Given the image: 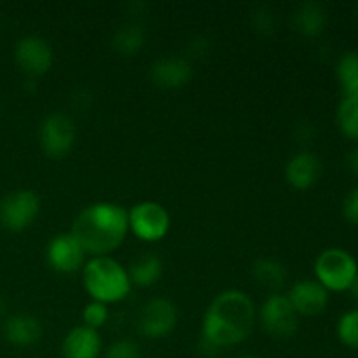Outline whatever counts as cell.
Wrapping results in <instances>:
<instances>
[{"label": "cell", "mask_w": 358, "mask_h": 358, "mask_svg": "<svg viewBox=\"0 0 358 358\" xmlns=\"http://www.w3.org/2000/svg\"><path fill=\"white\" fill-rule=\"evenodd\" d=\"M257 310L243 290L229 289L220 292L205 311L199 348L206 357L220 350L241 345L252 334Z\"/></svg>", "instance_id": "obj_1"}, {"label": "cell", "mask_w": 358, "mask_h": 358, "mask_svg": "<svg viewBox=\"0 0 358 358\" xmlns=\"http://www.w3.org/2000/svg\"><path fill=\"white\" fill-rule=\"evenodd\" d=\"M128 210L112 201H98L80 210L72 224V234L86 254L110 255L128 234Z\"/></svg>", "instance_id": "obj_2"}, {"label": "cell", "mask_w": 358, "mask_h": 358, "mask_svg": "<svg viewBox=\"0 0 358 358\" xmlns=\"http://www.w3.org/2000/svg\"><path fill=\"white\" fill-rule=\"evenodd\" d=\"M83 283L91 299L107 306L126 299L133 287L128 269L110 255L90 259L83 268Z\"/></svg>", "instance_id": "obj_3"}, {"label": "cell", "mask_w": 358, "mask_h": 358, "mask_svg": "<svg viewBox=\"0 0 358 358\" xmlns=\"http://www.w3.org/2000/svg\"><path fill=\"white\" fill-rule=\"evenodd\" d=\"M358 275L357 259L346 248H325L315 259V280L329 292L350 290Z\"/></svg>", "instance_id": "obj_4"}, {"label": "cell", "mask_w": 358, "mask_h": 358, "mask_svg": "<svg viewBox=\"0 0 358 358\" xmlns=\"http://www.w3.org/2000/svg\"><path fill=\"white\" fill-rule=\"evenodd\" d=\"M257 318L266 334L276 339L294 338L299 329V315L290 304L287 294L282 292L269 294L266 297L261 310L257 311Z\"/></svg>", "instance_id": "obj_5"}, {"label": "cell", "mask_w": 358, "mask_h": 358, "mask_svg": "<svg viewBox=\"0 0 358 358\" xmlns=\"http://www.w3.org/2000/svg\"><path fill=\"white\" fill-rule=\"evenodd\" d=\"M128 226L138 240L156 243L170 231L171 217L161 203L140 201L128 210Z\"/></svg>", "instance_id": "obj_6"}, {"label": "cell", "mask_w": 358, "mask_h": 358, "mask_svg": "<svg viewBox=\"0 0 358 358\" xmlns=\"http://www.w3.org/2000/svg\"><path fill=\"white\" fill-rule=\"evenodd\" d=\"M38 143L45 156L52 159L69 156L76 143V122L63 112L45 115L38 128Z\"/></svg>", "instance_id": "obj_7"}, {"label": "cell", "mask_w": 358, "mask_h": 358, "mask_svg": "<svg viewBox=\"0 0 358 358\" xmlns=\"http://www.w3.org/2000/svg\"><path fill=\"white\" fill-rule=\"evenodd\" d=\"M41 213V198L30 189H17L0 201V224L6 229L20 233L28 229Z\"/></svg>", "instance_id": "obj_8"}, {"label": "cell", "mask_w": 358, "mask_h": 358, "mask_svg": "<svg viewBox=\"0 0 358 358\" xmlns=\"http://www.w3.org/2000/svg\"><path fill=\"white\" fill-rule=\"evenodd\" d=\"M178 322V310L173 301L166 297H154L143 304L138 317V332L143 338H166Z\"/></svg>", "instance_id": "obj_9"}, {"label": "cell", "mask_w": 358, "mask_h": 358, "mask_svg": "<svg viewBox=\"0 0 358 358\" xmlns=\"http://www.w3.org/2000/svg\"><path fill=\"white\" fill-rule=\"evenodd\" d=\"M14 58H16L17 66L34 79L48 73L55 62L52 48L45 38L38 35H27L20 38L14 49Z\"/></svg>", "instance_id": "obj_10"}, {"label": "cell", "mask_w": 358, "mask_h": 358, "mask_svg": "<svg viewBox=\"0 0 358 358\" xmlns=\"http://www.w3.org/2000/svg\"><path fill=\"white\" fill-rule=\"evenodd\" d=\"M84 255L86 252L70 233L56 234L45 247V261L49 268L63 275H72L84 268Z\"/></svg>", "instance_id": "obj_11"}, {"label": "cell", "mask_w": 358, "mask_h": 358, "mask_svg": "<svg viewBox=\"0 0 358 358\" xmlns=\"http://www.w3.org/2000/svg\"><path fill=\"white\" fill-rule=\"evenodd\" d=\"M287 297L299 317H315L327 310L331 294L317 280L304 278L290 287Z\"/></svg>", "instance_id": "obj_12"}, {"label": "cell", "mask_w": 358, "mask_h": 358, "mask_svg": "<svg viewBox=\"0 0 358 358\" xmlns=\"http://www.w3.org/2000/svg\"><path fill=\"white\" fill-rule=\"evenodd\" d=\"M192 77L191 59L185 56H164L150 66V79L163 90H178Z\"/></svg>", "instance_id": "obj_13"}, {"label": "cell", "mask_w": 358, "mask_h": 358, "mask_svg": "<svg viewBox=\"0 0 358 358\" xmlns=\"http://www.w3.org/2000/svg\"><path fill=\"white\" fill-rule=\"evenodd\" d=\"M322 175V161L311 150L294 154L285 164V178L294 189L306 191L313 187Z\"/></svg>", "instance_id": "obj_14"}, {"label": "cell", "mask_w": 358, "mask_h": 358, "mask_svg": "<svg viewBox=\"0 0 358 358\" xmlns=\"http://www.w3.org/2000/svg\"><path fill=\"white\" fill-rule=\"evenodd\" d=\"M103 350L100 334L94 329L79 325L66 332L62 341L63 358H98Z\"/></svg>", "instance_id": "obj_15"}, {"label": "cell", "mask_w": 358, "mask_h": 358, "mask_svg": "<svg viewBox=\"0 0 358 358\" xmlns=\"http://www.w3.org/2000/svg\"><path fill=\"white\" fill-rule=\"evenodd\" d=\"M3 336H6L7 343H10L13 346L28 348L42 338V325L31 315H13L3 324Z\"/></svg>", "instance_id": "obj_16"}, {"label": "cell", "mask_w": 358, "mask_h": 358, "mask_svg": "<svg viewBox=\"0 0 358 358\" xmlns=\"http://www.w3.org/2000/svg\"><path fill=\"white\" fill-rule=\"evenodd\" d=\"M327 9L320 2H303L294 10V27L304 37H317L327 27Z\"/></svg>", "instance_id": "obj_17"}, {"label": "cell", "mask_w": 358, "mask_h": 358, "mask_svg": "<svg viewBox=\"0 0 358 358\" xmlns=\"http://www.w3.org/2000/svg\"><path fill=\"white\" fill-rule=\"evenodd\" d=\"M163 271L164 264L159 255L145 252V254L133 259L131 264H129L128 275L129 280H131V285L152 287L159 282V278L163 276Z\"/></svg>", "instance_id": "obj_18"}, {"label": "cell", "mask_w": 358, "mask_h": 358, "mask_svg": "<svg viewBox=\"0 0 358 358\" xmlns=\"http://www.w3.org/2000/svg\"><path fill=\"white\" fill-rule=\"evenodd\" d=\"M252 276L255 282L264 289L271 290V294L280 292L287 280V269L283 262L273 257L257 259L252 266Z\"/></svg>", "instance_id": "obj_19"}, {"label": "cell", "mask_w": 358, "mask_h": 358, "mask_svg": "<svg viewBox=\"0 0 358 358\" xmlns=\"http://www.w3.org/2000/svg\"><path fill=\"white\" fill-rule=\"evenodd\" d=\"M336 77L341 86L343 96H358V52L346 51L339 56Z\"/></svg>", "instance_id": "obj_20"}, {"label": "cell", "mask_w": 358, "mask_h": 358, "mask_svg": "<svg viewBox=\"0 0 358 358\" xmlns=\"http://www.w3.org/2000/svg\"><path fill=\"white\" fill-rule=\"evenodd\" d=\"M145 44V31L140 24L126 23L115 30L112 37V48L124 56H133Z\"/></svg>", "instance_id": "obj_21"}, {"label": "cell", "mask_w": 358, "mask_h": 358, "mask_svg": "<svg viewBox=\"0 0 358 358\" xmlns=\"http://www.w3.org/2000/svg\"><path fill=\"white\" fill-rule=\"evenodd\" d=\"M338 128L346 138L358 140V96H343L336 112Z\"/></svg>", "instance_id": "obj_22"}, {"label": "cell", "mask_w": 358, "mask_h": 358, "mask_svg": "<svg viewBox=\"0 0 358 358\" xmlns=\"http://www.w3.org/2000/svg\"><path fill=\"white\" fill-rule=\"evenodd\" d=\"M336 334L346 348L358 350V310H350L339 317Z\"/></svg>", "instance_id": "obj_23"}, {"label": "cell", "mask_w": 358, "mask_h": 358, "mask_svg": "<svg viewBox=\"0 0 358 358\" xmlns=\"http://www.w3.org/2000/svg\"><path fill=\"white\" fill-rule=\"evenodd\" d=\"M83 320L84 325L90 329L98 331L100 327H103L108 320V306L103 303H98V301H91L84 306L83 310Z\"/></svg>", "instance_id": "obj_24"}, {"label": "cell", "mask_w": 358, "mask_h": 358, "mask_svg": "<svg viewBox=\"0 0 358 358\" xmlns=\"http://www.w3.org/2000/svg\"><path fill=\"white\" fill-rule=\"evenodd\" d=\"M140 346L131 339H119L105 350L103 358H140Z\"/></svg>", "instance_id": "obj_25"}, {"label": "cell", "mask_w": 358, "mask_h": 358, "mask_svg": "<svg viewBox=\"0 0 358 358\" xmlns=\"http://www.w3.org/2000/svg\"><path fill=\"white\" fill-rule=\"evenodd\" d=\"M252 24H254L255 30L261 31V34H273L276 27L275 13H273L268 6H259L257 9L252 13Z\"/></svg>", "instance_id": "obj_26"}, {"label": "cell", "mask_w": 358, "mask_h": 358, "mask_svg": "<svg viewBox=\"0 0 358 358\" xmlns=\"http://www.w3.org/2000/svg\"><path fill=\"white\" fill-rule=\"evenodd\" d=\"M343 215L348 222L358 226V185L353 187L343 199Z\"/></svg>", "instance_id": "obj_27"}, {"label": "cell", "mask_w": 358, "mask_h": 358, "mask_svg": "<svg viewBox=\"0 0 358 358\" xmlns=\"http://www.w3.org/2000/svg\"><path fill=\"white\" fill-rule=\"evenodd\" d=\"M206 49H208V41L203 37H198V38H194V41L189 42L187 51L192 58V56H203L206 52Z\"/></svg>", "instance_id": "obj_28"}, {"label": "cell", "mask_w": 358, "mask_h": 358, "mask_svg": "<svg viewBox=\"0 0 358 358\" xmlns=\"http://www.w3.org/2000/svg\"><path fill=\"white\" fill-rule=\"evenodd\" d=\"M345 163L350 173L357 175L358 177V147H353V149H350L348 152H346Z\"/></svg>", "instance_id": "obj_29"}, {"label": "cell", "mask_w": 358, "mask_h": 358, "mask_svg": "<svg viewBox=\"0 0 358 358\" xmlns=\"http://www.w3.org/2000/svg\"><path fill=\"white\" fill-rule=\"evenodd\" d=\"M350 294H352V297L355 301H358V275H357V278H355V282L352 283V287H350V290H348Z\"/></svg>", "instance_id": "obj_30"}, {"label": "cell", "mask_w": 358, "mask_h": 358, "mask_svg": "<svg viewBox=\"0 0 358 358\" xmlns=\"http://www.w3.org/2000/svg\"><path fill=\"white\" fill-rule=\"evenodd\" d=\"M234 358H261V357H257L255 353H240V355Z\"/></svg>", "instance_id": "obj_31"}, {"label": "cell", "mask_w": 358, "mask_h": 358, "mask_svg": "<svg viewBox=\"0 0 358 358\" xmlns=\"http://www.w3.org/2000/svg\"><path fill=\"white\" fill-rule=\"evenodd\" d=\"M3 311H6V303H3V299L0 297V315H3Z\"/></svg>", "instance_id": "obj_32"}, {"label": "cell", "mask_w": 358, "mask_h": 358, "mask_svg": "<svg viewBox=\"0 0 358 358\" xmlns=\"http://www.w3.org/2000/svg\"><path fill=\"white\" fill-rule=\"evenodd\" d=\"M355 16H357V21H358V6H357V10H355Z\"/></svg>", "instance_id": "obj_33"}]
</instances>
